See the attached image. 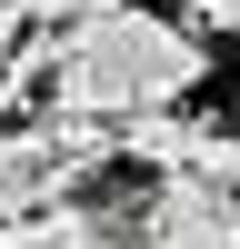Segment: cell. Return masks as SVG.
Returning <instances> with one entry per match:
<instances>
[{
	"instance_id": "3957f363",
	"label": "cell",
	"mask_w": 240,
	"mask_h": 249,
	"mask_svg": "<svg viewBox=\"0 0 240 249\" xmlns=\"http://www.w3.org/2000/svg\"><path fill=\"white\" fill-rule=\"evenodd\" d=\"M0 249H130V239H120V219L80 210V199H50L30 219H0Z\"/></svg>"
},
{
	"instance_id": "277c9868",
	"label": "cell",
	"mask_w": 240,
	"mask_h": 249,
	"mask_svg": "<svg viewBox=\"0 0 240 249\" xmlns=\"http://www.w3.org/2000/svg\"><path fill=\"white\" fill-rule=\"evenodd\" d=\"M80 0H0V40H20V30H60Z\"/></svg>"
},
{
	"instance_id": "6da1fadb",
	"label": "cell",
	"mask_w": 240,
	"mask_h": 249,
	"mask_svg": "<svg viewBox=\"0 0 240 249\" xmlns=\"http://www.w3.org/2000/svg\"><path fill=\"white\" fill-rule=\"evenodd\" d=\"M200 70H210L200 20H160L140 0H80L50 30L40 100L80 110V120H130V110H160V100H190Z\"/></svg>"
},
{
	"instance_id": "7a4b0ae2",
	"label": "cell",
	"mask_w": 240,
	"mask_h": 249,
	"mask_svg": "<svg viewBox=\"0 0 240 249\" xmlns=\"http://www.w3.org/2000/svg\"><path fill=\"white\" fill-rule=\"evenodd\" d=\"M130 249H240V190L210 170H150L130 210Z\"/></svg>"
},
{
	"instance_id": "5b68a950",
	"label": "cell",
	"mask_w": 240,
	"mask_h": 249,
	"mask_svg": "<svg viewBox=\"0 0 240 249\" xmlns=\"http://www.w3.org/2000/svg\"><path fill=\"white\" fill-rule=\"evenodd\" d=\"M180 10H190L200 30H230V40H240V0H180Z\"/></svg>"
}]
</instances>
